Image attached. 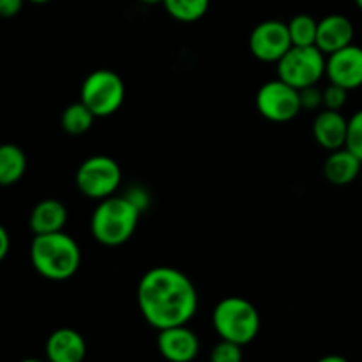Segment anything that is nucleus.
<instances>
[{"instance_id":"obj_1","label":"nucleus","mask_w":362,"mask_h":362,"mask_svg":"<svg viewBox=\"0 0 362 362\" xmlns=\"http://www.w3.org/2000/svg\"><path fill=\"white\" fill-rule=\"evenodd\" d=\"M136 300L141 317L158 331L187 325L198 311L197 286L170 265H158L141 276Z\"/></svg>"},{"instance_id":"obj_2","label":"nucleus","mask_w":362,"mask_h":362,"mask_svg":"<svg viewBox=\"0 0 362 362\" xmlns=\"http://www.w3.org/2000/svg\"><path fill=\"white\" fill-rule=\"evenodd\" d=\"M32 267L49 281L73 278L81 264V251L76 240L64 232L35 235L30 244Z\"/></svg>"},{"instance_id":"obj_3","label":"nucleus","mask_w":362,"mask_h":362,"mask_svg":"<svg viewBox=\"0 0 362 362\" xmlns=\"http://www.w3.org/2000/svg\"><path fill=\"white\" fill-rule=\"evenodd\" d=\"M141 211L124 194L99 202L90 218V233L99 244L117 247L126 244L136 232Z\"/></svg>"},{"instance_id":"obj_4","label":"nucleus","mask_w":362,"mask_h":362,"mask_svg":"<svg viewBox=\"0 0 362 362\" xmlns=\"http://www.w3.org/2000/svg\"><path fill=\"white\" fill-rule=\"evenodd\" d=\"M212 325L219 338L244 346L260 332V313L244 297H225L212 311Z\"/></svg>"},{"instance_id":"obj_5","label":"nucleus","mask_w":362,"mask_h":362,"mask_svg":"<svg viewBox=\"0 0 362 362\" xmlns=\"http://www.w3.org/2000/svg\"><path fill=\"white\" fill-rule=\"evenodd\" d=\"M126 99V85L112 69H95L81 83L80 101L98 119L110 117L120 110Z\"/></svg>"},{"instance_id":"obj_6","label":"nucleus","mask_w":362,"mask_h":362,"mask_svg":"<svg viewBox=\"0 0 362 362\" xmlns=\"http://www.w3.org/2000/svg\"><path fill=\"white\" fill-rule=\"evenodd\" d=\"M120 180H122V170L119 163L105 154H95L85 159L78 166L74 177L78 191L83 197L99 202L113 197L119 189Z\"/></svg>"},{"instance_id":"obj_7","label":"nucleus","mask_w":362,"mask_h":362,"mask_svg":"<svg viewBox=\"0 0 362 362\" xmlns=\"http://www.w3.org/2000/svg\"><path fill=\"white\" fill-rule=\"evenodd\" d=\"M325 60L327 57L317 46H292L278 62V76L297 90H303L318 85L325 76Z\"/></svg>"},{"instance_id":"obj_8","label":"nucleus","mask_w":362,"mask_h":362,"mask_svg":"<svg viewBox=\"0 0 362 362\" xmlns=\"http://www.w3.org/2000/svg\"><path fill=\"white\" fill-rule=\"evenodd\" d=\"M257 108L264 119L278 124L290 122L303 112L299 90L279 78L258 88Z\"/></svg>"},{"instance_id":"obj_9","label":"nucleus","mask_w":362,"mask_h":362,"mask_svg":"<svg viewBox=\"0 0 362 362\" xmlns=\"http://www.w3.org/2000/svg\"><path fill=\"white\" fill-rule=\"evenodd\" d=\"M292 46L288 23L279 20H265L251 30L250 49L260 62L278 64Z\"/></svg>"},{"instance_id":"obj_10","label":"nucleus","mask_w":362,"mask_h":362,"mask_svg":"<svg viewBox=\"0 0 362 362\" xmlns=\"http://www.w3.org/2000/svg\"><path fill=\"white\" fill-rule=\"evenodd\" d=\"M325 76L329 83L339 85L346 90L362 87V48L350 45L346 48L327 55L325 60Z\"/></svg>"},{"instance_id":"obj_11","label":"nucleus","mask_w":362,"mask_h":362,"mask_svg":"<svg viewBox=\"0 0 362 362\" xmlns=\"http://www.w3.org/2000/svg\"><path fill=\"white\" fill-rule=\"evenodd\" d=\"M158 350L168 362H193L200 354V339L187 325L159 331Z\"/></svg>"},{"instance_id":"obj_12","label":"nucleus","mask_w":362,"mask_h":362,"mask_svg":"<svg viewBox=\"0 0 362 362\" xmlns=\"http://www.w3.org/2000/svg\"><path fill=\"white\" fill-rule=\"evenodd\" d=\"M45 354L48 362H83L87 357V343L78 331L62 327L48 336Z\"/></svg>"},{"instance_id":"obj_13","label":"nucleus","mask_w":362,"mask_h":362,"mask_svg":"<svg viewBox=\"0 0 362 362\" xmlns=\"http://www.w3.org/2000/svg\"><path fill=\"white\" fill-rule=\"evenodd\" d=\"M354 35H356V30L349 18L343 14H329L324 20L318 21L315 46L327 57L338 49L354 45Z\"/></svg>"},{"instance_id":"obj_14","label":"nucleus","mask_w":362,"mask_h":362,"mask_svg":"<svg viewBox=\"0 0 362 362\" xmlns=\"http://www.w3.org/2000/svg\"><path fill=\"white\" fill-rule=\"evenodd\" d=\"M346 129H349V119H345L341 112L334 110H322L313 120L315 140L329 152L345 147Z\"/></svg>"},{"instance_id":"obj_15","label":"nucleus","mask_w":362,"mask_h":362,"mask_svg":"<svg viewBox=\"0 0 362 362\" xmlns=\"http://www.w3.org/2000/svg\"><path fill=\"white\" fill-rule=\"evenodd\" d=\"M362 172V161L354 152L343 147L332 151L324 163V177L332 186H349Z\"/></svg>"},{"instance_id":"obj_16","label":"nucleus","mask_w":362,"mask_h":362,"mask_svg":"<svg viewBox=\"0 0 362 362\" xmlns=\"http://www.w3.org/2000/svg\"><path fill=\"white\" fill-rule=\"evenodd\" d=\"M67 223V209L62 202L55 198L41 200L30 212L28 226L34 235H45V233L62 232Z\"/></svg>"},{"instance_id":"obj_17","label":"nucleus","mask_w":362,"mask_h":362,"mask_svg":"<svg viewBox=\"0 0 362 362\" xmlns=\"http://www.w3.org/2000/svg\"><path fill=\"white\" fill-rule=\"evenodd\" d=\"M27 172V156L14 144L0 145V186L7 187L20 182Z\"/></svg>"},{"instance_id":"obj_18","label":"nucleus","mask_w":362,"mask_h":362,"mask_svg":"<svg viewBox=\"0 0 362 362\" xmlns=\"http://www.w3.org/2000/svg\"><path fill=\"white\" fill-rule=\"evenodd\" d=\"M98 117L87 108L81 101L73 103V105L67 106L62 112V117H60V126L71 136H80V134H85L92 127L94 120Z\"/></svg>"},{"instance_id":"obj_19","label":"nucleus","mask_w":362,"mask_h":362,"mask_svg":"<svg viewBox=\"0 0 362 362\" xmlns=\"http://www.w3.org/2000/svg\"><path fill=\"white\" fill-rule=\"evenodd\" d=\"M166 13L182 23H194L207 14L211 0H163Z\"/></svg>"},{"instance_id":"obj_20","label":"nucleus","mask_w":362,"mask_h":362,"mask_svg":"<svg viewBox=\"0 0 362 362\" xmlns=\"http://www.w3.org/2000/svg\"><path fill=\"white\" fill-rule=\"evenodd\" d=\"M318 21L310 14H297L288 21L290 39L293 46H315Z\"/></svg>"},{"instance_id":"obj_21","label":"nucleus","mask_w":362,"mask_h":362,"mask_svg":"<svg viewBox=\"0 0 362 362\" xmlns=\"http://www.w3.org/2000/svg\"><path fill=\"white\" fill-rule=\"evenodd\" d=\"M345 147L357 156L362 161V110L354 113L349 119Z\"/></svg>"},{"instance_id":"obj_22","label":"nucleus","mask_w":362,"mask_h":362,"mask_svg":"<svg viewBox=\"0 0 362 362\" xmlns=\"http://www.w3.org/2000/svg\"><path fill=\"white\" fill-rule=\"evenodd\" d=\"M209 362H243V346L237 343L221 339L212 349Z\"/></svg>"},{"instance_id":"obj_23","label":"nucleus","mask_w":362,"mask_h":362,"mask_svg":"<svg viewBox=\"0 0 362 362\" xmlns=\"http://www.w3.org/2000/svg\"><path fill=\"white\" fill-rule=\"evenodd\" d=\"M346 99H349V90L339 85L329 83L324 88V108L325 110H334L339 112L343 106L346 105Z\"/></svg>"},{"instance_id":"obj_24","label":"nucleus","mask_w":362,"mask_h":362,"mask_svg":"<svg viewBox=\"0 0 362 362\" xmlns=\"http://www.w3.org/2000/svg\"><path fill=\"white\" fill-rule=\"evenodd\" d=\"M299 95L303 110H320L324 106V90H320L317 85L303 88L299 90Z\"/></svg>"},{"instance_id":"obj_25","label":"nucleus","mask_w":362,"mask_h":362,"mask_svg":"<svg viewBox=\"0 0 362 362\" xmlns=\"http://www.w3.org/2000/svg\"><path fill=\"white\" fill-rule=\"evenodd\" d=\"M25 0H0V18H14L23 9Z\"/></svg>"},{"instance_id":"obj_26","label":"nucleus","mask_w":362,"mask_h":362,"mask_svg":"<svg viewBox=\"0 0 362 362\" xmlns=\"http://www.w3.org/2000/svg\"><path fill=\"white\" fill-rule=\"evenodd\" d=\"M126 197L129 198V200L133 202V204L136 205L140 211H144V209L148 205V197H147V193L141 189V187H133V189H131Z\"/></svg>"},{"instance_id":"obj_27","label":"nucleus","mask_w":362,"mask_h":362,"mask_svg":"<svg viewBox=\"0 0 362 362\" xmlns=\"http://www.w3.org/2000/svg\"><path fill=\"white\" fill-rule=\"evenodd\" d=\"M9 247H11V239H9V233H7L6 226L0 223V262L6 260L7 253H9Z\"/></svg>"},{"instance_id":"obj_28","label":"nucleus","mask_w":362,"mask_h":362,"mask_svg":"<svg viewBox=\"0 0 362 362\" xmlns=\"http://www.w3.org/2000/svg\"><path fill=\"white\" fill-rule=\"evenodd\" d=\"M317 362H350V361L345 359V357H343V356H325V357H322V359L317 361Z\"/></svg>"},{"instance_id":"obj_29","label":"nucleus","mask_w":362,"mask_h":362,"mask_svg":"<svg viewBox=\"0 0 362 362\" xmlns=\"http://www.w3.org/2000/svg\"><path fill=\"white\" fill-rule=\"evenodd\" d=\"M138 2L145 4V6H156V4H163V0H138Z\"/></svg>"},{"instance_id":"obj_30","label":"nucleus","mask_w":362,"mask_h":362,"mask_svg":"<svg viewBox=\"0 0 362 362\" xmlns=\"http://www.w3.org/2000/svg\"><path fill=\"white\" fill-rule=\"evenodd\" d=\"M28 2H32V4H37V6H42V4H48L49 0H28Z\"/></svg>"},{"instance_id":"obj_31","label":"nucleus","mask_w":362,"mask_h":362,"mask_svg":"<svg viewBox=\"0 0 362 362\" xmlns=\"http://www.w3.org/2000/svg\"><path fill=\"white\" fill-rule=\"evenodd\" d=\"M20 362H45V361L34 359V357H28V359H23V361H20ZM46 362H48V361H46Z\"/></svg>"},{"instance_id":"obj_32","label":"nucleus","mask_w":362,"mask_h":362,"mask_svg":"<svg viewBox=\"0 0 362 362\" xmlns=\"http://www.w3.org/2000/svg\"><path fill=\"white\" fill-rule=\"evenodd\" d=\"M354 2H356V6L359 7V9L362 11V0H354Z\"/></svg>"},{"instance_id":"obj_33","label":"nucleus","mask_w":362,"mask_h":362,"mask_svg":"<svg viewBox=\"0 0 362 362\" xmlns=\"http://www.w3.org/2000/svg\"><path fill=\"white\" fill-rule=\"evenodd\" d=\"M361 179H362V172H361Z\"/></svg>"}]
</instances>
